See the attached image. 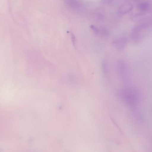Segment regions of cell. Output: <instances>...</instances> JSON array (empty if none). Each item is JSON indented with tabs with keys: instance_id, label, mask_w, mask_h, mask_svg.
<instances>
[{
	"instance_id": "obj_7",
	"label": "cell",
	"mask_w": 152,
	"mask_h": 152,
	"mask_svg": "<svg viewBox=\"0 0 152 152\" xmlns=\"http://www.w3.org/2000/svg\"><path fill=\"white\" fill-rule=\"evenodd\" d=\"M91 28L92 30L97 35H103L104 36L108 35V32L104 29L99 28L94 25H91Z\"/></svg>"
},
{
	"instance_id": "obj_9",
	"label": "cell",
	"mask_w": 152,
	"mask_h": 152,
	"mask_svg": "<svg viewBox=\"0 0 152 152\" xmlns=\"http://www.w3.org/2000/svg\"><path fill=\"white\" fill-rule=\"evenodd\" d=\"M71 39H72V42H73V44L75 45L76 44V39L75 36V35L74 34L72 33L71 34Z\"/></svg>"
},
{
	"instance_id": "obj_5",
	"label": "cell",
	"mask_w": 152,
	"mask_h": 152,
	"mask_svg": "<svg viewBox=\"0 0 152 152\" xmlns=\"http://www.w3.org/2000/svg\"><path fill=\"white\" fill-rule=\"evenodd\" d=\"M134 8L133 4L130 3H125L121 5L119 10L120 14L125 15L130 12Z\"/></svg>"
},
{
	"instance_id": "obj_2",
	"label": "cell",
	"mask_w": 152,
	"mask_h": 152,
	"mask_svg": "<svg viewBox=\"0 0 152 152\" xmlns=\"http://www.w3.org/2000/svg\"><path fill=\"white\" fill-rule=\"evenodd\" d=\"M118 72L120 76L124 82H127L128 74V68L126 63L123 60L119 61L117 64Z\"/></svg>"
},
{
	"instance_id": "obj_6",
	"label": "cell",
	"mask_w": 152,
	"mask_h": 152,
	"mask_svg": "<svg viewBox=\"0 0 152 152\" xmlns=\"http://www.w3.org/2000/svg\"><path fill=\"white\" fill-rule=\"evenodd\" d=\"M132 113L134 117L136 119L138 120L139 122L142 123L144 121V118L141 112L136 107V106L132 107Z\"/></svg>"
},
{
	"instance_id": "obj_8",
	"label": "cell",
	"mask_w": 152,
	"mask_h": 152,
	"mask_svg": "<svg viewBox=\"0 0 152 152\" xmlns=\"http://www.w3.org/2000/svg\"><path fill=\"white\" fill-rule=\"evenodd\" d=\"M151 7L150 3L147 2H142L138 4L137 8L139 10L142 12L147 11Z\"/></svg>"
},
{
	"instance_id": "obj_3",
	"label": "cell",
	"mask_w": 152,
	"mask_h": 152,
	"mask_svg": "<svg viewBox=\"0 0 152 152\" xmlns=\"http://www.w3.org/2000/svg\"><path fill=\"white\" fill-rule=\"evenodd\" d=\"M127 43V38L125 37H121L114 40L113 44L117 50L122 51L126 48Z\"/></svg>"
},
{
	"instance_id": "obj_10",
	"label": "cell",
	"mask_w": 152,
	"mask_h": 152,
	"mask_svg": "<svg viewBox=\"0 0 152 152\" xmlns=\"http://www.w3.org/2000/svg\"><path fill=\"white\" fill-rule=\"evenodd\" d=\"M114 0H102V2L104 4H109Z\"/></svg>"
},
{
	"instance_id": "obj_4",
	"label": "cell",
	"mask_w": 152,
	"mask_h": 152,
	"mask_svg": "<svg viewBox=\"0 0 152 152\" xmlns=\"http://www.w3.org/2000/svg\"><path fill=\"white\" fill-rule=\"evenodd\" d=\"M148 25L145 23H142L136 26L133 30V36L135 40H138L142 37V33L147 28Z\"/></svg>"
},
{
	"instance_id": "obj_1",
	"label": "cell",
	"mask_w": 152,
	"mask_h": 152,
	"mask_svg": "<svg viewBox=\"0 0 152 152\" xmlns=\"http://www.w3.org/2000/svg\"><path fill=\"white\" fill-rule=\"evenodd\" d=\"M118 96L119 99L132 107L136 106L140 100L138 92L131 87H125L119 90L118 92Z\"/></svg>"
}]
</instances>
